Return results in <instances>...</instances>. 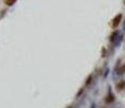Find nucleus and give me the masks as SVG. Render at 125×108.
<instances>
[{"label":"nucleus","instance_id":"1","mask_svg":"<svg viewBox=\"0 0 125 108\" xmlns=\"http://www.w3.org/2000/svg\"><path fill=\"white\" fill-rule=\"evenodd\" d=\"M122 22V14H117V15H115L113 18H112L111 23H110V26H111L112 28H116L117 26L120 25V23Z\"/></svg>","mask_w":125,"mask_h":108},{"label":"nucleus","instance_id":"2","mask_svg":"<svg viewBox=\"0 0 125 108\" xmlns=\"http://www.w3.org/2000/svg\"><path fill=\"white\" fill-rule=\"evenodd\" d=\"M125 89V81H120L116 84V90L117 91H122Z\"/></svg>","mask_w":125,"mask_h":108},{"label":"nucleus","instance_id":"3","mask_svg":"<svg viewBox=\"0 0 125 108\" xmlns=\"http://www.w3.org/2000/svg\"><path fill=\"white\" fill-rule=\"evenodd\" d=\"M3 2H4V4H6V6L11 7V6H13V4L15 3L16 0H3Z\"/></svg>","mask_w":125,"mask_h":108},{"label":"nucleus","instance_id":"4","mask_svg":"<svg viewBox=\"0 0 125 108\" xmlns=\"http://www.w3.org/2000/svg\"><path fill=\"white\" fill-rule=\"evenodd\" d=\"M117 74H120V75H123V74H125V64L122 65V66L119 68V70H117Z\"/></svg>","mask_w":125,"mask_h":108},{"label":"nucleus","instance_id":"5","mask_svg":"<svg viewBox=\"0 0 125 108\" xmlns=\"http://www.w3.org/2000/svg\"><path fill=\"white\" fill-rule=\"evenodd\" d=\"M113 100H114V96H112V95H109V96L107 97V103H111V102H113Z\"/></svg>","mask_w":125,"mask_h":108}]
</instances>
